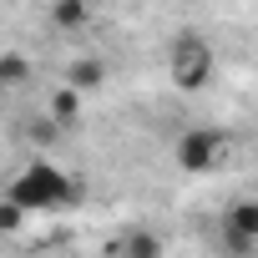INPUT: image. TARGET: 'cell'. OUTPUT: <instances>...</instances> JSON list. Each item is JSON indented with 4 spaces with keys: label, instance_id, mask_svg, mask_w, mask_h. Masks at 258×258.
Masks as SVG:
<instances>
[{
    "label": "cell",
    "instance_id": "obj_1",
    "mask_svg": "<svg viewBox=\"0 0 258 258\" xmlns=\"http://www.w3.org/2000/svg\"><path fill=\"white\" fill-rule=\"evenodd\" d=\"M6 198H16L26 213H36V208H71L76 203V182L66 172H56L51 162H26V172L16 177V187Z\"/></svg>",
    "mask_w": 258,
    "mask_h": 258
},
{
    "label": "cell",
    "instance_id": "obj_2",
    "mask_svg": "<svg viewBox=\"0 0 258 258\" xmlns=\"http://www.w3.org/2000/svg\"><path fill=\"white\" fill-rule=\"evenodd\" d=\"M213 46L198 36V31H182L177 41H172V51H167V71H172V81L182 86V91H203L208 81H213Z\"/></svg>",
    "mask_w": 258,
    "mask_h": 258
},
{
    "label": "cell",
    "instance_id": "obj_3",
    "mask_svg": "<svg viewBox=\"0 0 258 258\" xmlns=\"http://www.w3.org/2000/svg\"><path fill=\"white\" fill-rule=\"evenodd\" d=\"M228 152V132L223 126H187L177 137V167L182 172H213Z\"/></svg>",
    "mask_w": 258,
    "mask_h": 258
},
{
    "label": "cell",
    "instance_id": "obj_4",
    "mask_svg": "<svg viewBox=\"0 0 258 258\" xmlns=\"http://www.w3.org/2000/svg\"><path fill=\"white\" fill-rule=\"evenodd\" d=\"M61 86H71V91H96V86H106V61L101 56H76V61H66V71H61Z\"/></svg>",
    "mask_w": 258,
    "mask_h": 258
},
{
    "label": "cell",
    "instance_id": "obj_5",
    "mask_svg": "<svg viewBox=\"0 0 258 258\" xmlns=\"http://www.w3.org/2000/svg\"><path fill=\"white\" fill-rule=\"evenodd\" d=\"M223 233H238L248 243H258V198H238L223 213Z\"/></svg>",
    "mask_w": 258,
    "mask_h": 258
},
{
    "label": "cell",
    "instance_id": "obj_6",
    "mask_svg": "<svg viewBox=\"0 0 258 258\" xmlns=\"http://www.w3.org/2000/svg\"><path fill=\"white\" fill-rule=\"evenodd\" d=\"M76 116H81V91L56 86V91L46 96V121H51V126H71Z\"/></svg>",
    "mask_w": 258,
    "mask_h": 258
},
{
    "label": "cell",
    "instance_id": "obj_7",
    "mask_svg": "<svg viewBox=\"0 0 258 258\" xmlns=\"http://www.w3.org/2000/svg\"><path fill=\"white\" fill-rule=\"evenodd\" d=\"M31 76H36V71H31V61H26L21 51H0V96H6V91H21Z\"/></svg>",
    "mask_w": 258,
    "mask_h": 258
},
{
    "label": "cell",
    "instance_id": "obj_8",
    "mask_svg": "<svg viewBox=\"0 0 258 258\" xmlns=\"http://www.w3.org/2000/svg\"><path fill=\"white\" fill-rule=\"evenodd\" d=\"M46 16H51V26H56V31H81V26L91 21V6H81V0H56Z\"/></svg>",
    "mask_w": 258,
    "mask_h": 258
},
{
    "label": "cell",
    "instance_id": "obj_9",
    "mask_svg": "<svg viewBox=\"0 0 258 258\" xmlns=\"http://www.w3.org/2000/svg\"><path fill=\"white\" fill-rule=\"evenodd\" d=\"M26 208L16 203V198H0V238H16V233H26Z\"/></svg>",
    "mask_w": 258,
    "mask_h": 258
},
{
    "label": "cell",
    "instance_id": "obj_10",
    "mask_svg": "<svg viewBox=\"0 0 258 258\" xmlns=\"http://www.w3.org/2000/svg\"><path fill=\"white\" fill-rule=\"evenodd\" d=\"M126 258H162V238L157 233H132L126 238Z\"/></svg>",
    "mask_w": 258,
    "mask_h": 258
},
{
    "label": "cell",
    "instance_id": "obj_11",
    "mask_svg": "<svg viewBox=\"0 0 258 258\" xmlns=\"http://www.w3.org/2000/svg\"><path fill=\"white\" fill-rule=\"evenodd\" d=\"M223 253H228V258H258V243H248V238H238V233H223Z\"/></svg>",
    "mask_w": 258,
    "mask_h": 258
}]
</instances>
